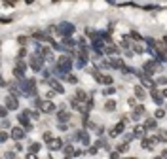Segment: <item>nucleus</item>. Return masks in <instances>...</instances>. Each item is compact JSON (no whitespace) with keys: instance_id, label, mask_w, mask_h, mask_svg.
<instances>
[{"instance_id":"412c9836","label":"nucleus","mask_w":167,"mask_h":159,"mask_svg":"<svg viewBox=\"0 0 167 159\" xmlns=\"http://www.w3.org/2000/svg\"><path fill=\"white\" fill-rule=\"evenodd\" d=\"M135 95H137L139 99H144V97H146V93H144L142 87H135Z\"/></svg>"},{"instance_id":"2eb2a0df","label":"nucleus","mask_w":167,"mask_h":159,"mask_svg":"<svg viewBox=\"0 0 167 159\" xmlns=\"http://www.w3.org/2000/svg\"><path fill=\"white\" fill-rule=\"evenodd\" d=\"M124 129H125V125H124V123H118L116 127H114L112 131H110V136H112V138H114V136H118L120 133H124Z\"/></svg>"},{"instance_id":"f3484780","label":"nucleus","mask_w":167,"mask_h":159,"mask_svg":"<svg viewBox=\"0 0 167 159\" xmlns=\"http://www.w3.org/2000/svg\"><path fill=\"white\" fill-rule=\"evenodd\" d=\"M142 125H144V127H146V129H156V125H158V123H156V119L148 118V119H146V121H144Z\"/></svg>"},{"instance_id":"2f4dec72","label":"nucleus","mask_w":167,"mask_h":159,"mask_svg":"<svg viewBox=\"0 0 167 159\" xmlns=\"http://www.w3.org/2000/svg\"><path fill=\"white\" fill-rule=\"evenodd\" d=\"M27 159H38V157H36V153H29V155H27Z\"/></svg>"},{"instance_id":"b1692460","label":"nucleus","mask_w":167,"mask_h":159,"mask_svg":"<svg viewBox=\"0 0 167 159\" xmlns=\"http://www.w3.org/2000/svg\"><path fill=\"white\" fill-rule=\"evenodd\" d=\"M127 148H129V146H127V142H124V144H118V148H116V150H118V152H125Z\"/></svg>"},{"instance_id":"f704fd0d","label":"nucleus","mask_w":167,"mask_h":159,"mask_svg":"<svg viewBox=\"0 0 167 159\" xmlns=\"http://www.w3.org/2000/svg\"><path fill=\"white\" fill-rule=\"evenodd\" d=\"M161 157H163V159H167V150H165V152L161 153Z\"/></svg>"},{"instance_id":"1a4fd4ad","label":"nucleus","mask_w":167,"mask_h":159,"mask_svg":"<svg viewBox=\"0 0 167 159\" xmlns=\"http://www.w3.org/2000/svg\"><path fill=\"white\" fill-rule=\"evenodd\" d=\"M76 99L80 100V102H89V100H91L89 97H87V93H85L84 89H78V91H76Z\"/></svg>"},{"instance_id":"7c9ffc66","label":"nucleus","mask_w":167,"mask_h":159,"mask_svg":"<svg viewBox=\"0 0 167 159\" xmlns=\"http://www.w3.org/2000/svg\"><path fill=\"white\" fill-rule=\"evenodd\" d=\"M89 153H91V155L97 153V146H91V148H89Z\"/></svg>"},{"instance_id":"20e7f679","label":"nucleus","mask_w":167,"mask_h":159,"mask_svg":"<svg viewBox=\"0 0 167 159\" xmlns=\"http://www.w3.org/2000/svg\"><path fill=\"white\" fill-rule=\"evenodd\" d=\"M12 138H14V140L25 138V129H23V127H12Z\"/></svg>"},{"instance_id":"c756f323","label":"nucleus","mask_w":167,"mask_h":159,"mask_svg":"<svg viewBox=\"0 0 167 159\" xmlns=\"http://www.w3.org/2000/svg\"><path fill=\"white\" fill-rule=\"evenodd\" d=\"M103 83H108V85H110V83H112V78H110V76H105V80H103Z\"/></svg>"},{"instance_id":"cd10ccee","label":"nucleus","mask_w":167,"mask_h":159,"mask_svg":"<svg viewBox=\"0 0 167 159\" xmlns=\"http://www.w3.org/2000/svg\"><path fill=\"white\" fill-rule=\"evenodd\" d=\"M156 83H158V85H165L167 80H165V78H158V80H156Z\"/></svg>"},{"instance_id":"7ed1b4c3","label":"nucleus","mask_w":167,"mask_h":159,"mask_svg":"<svg viewBox=\"0 0 167 159\" xmlns=\"http://www.w3.org/2000/svg\"><path fill=\"white\" fill-rule=\"evenodd\" d=\"M29 64H30L32 70H42V68H44V59L40 55H32L29 59Z\"/></svg>"},{"instance_id":"393cba45","label":"nucleus","mask_w":167,"mask_h":159,"mask_svg":"<svg viewBox=\"0 0 167 159\" xmlns=\"http://www.w3.org/2000/svg\"><path fill=\"white\" fill-rule=\"evenodd\" d=\"M38 150H40V144H32V146H30V150H29V152H30V153H36Z\"/></svg>"},{"instance_id":"dca6fc26","label":"nucleus","mask_w":167,"mask_h":159,"mask_svg":"<svg viewBox=\"0 0 167 159\" xmlns=\"http://www.w3.org/2000/svg\"><path fill=\"white\" fill-rule=\"evenodd\" d=\"M150 95H152V99H154L156 102H158V104H161V102H163V95H160L156 89H152V91H150Z\"/></svg>"},{"instance_id":"9d476101","label":"nucleus","mask_w":167,"mask_h":159,"mask_svg":"<svg viewBox=\"0 0 167 159\" xmlns=\"http://www.w3.org/2000/svg\"><path fill=\"white\" fill-rule=\"evenodd\" d=\"M61 146H63L61 138H51V140L48 142V148H50V150H59Z\"/></svg>"},{"instance_id":"473e14b6","label":"nucleus","mask_w":167,"mask_h":159,"mask_svg":"<svg viewBox=\"0 0 167 159\" xmlns=\"http://www.w3.org/2000/svg\"><path fill=\"white\" fill-rule=\"evenodd\" d=\"M161 44H163V49H167V38H163V40H161Z\"/></svg>"},{"instance_id":"6ab92c4d","label":"nucleus","mask_w":167,"mask_h":159,"mask_svg":"<svg viewBox=\"0 0 167 159\" xmlns=\"http://www.w3.org/2000/svg\"><path fill=\"white\" fill-rule=\"evenodd\" d=\"M142 114H144V108L142 106H135V110H133V118H139V116H142Z\"/></svg>"},{"instance_id":"39448f33","label":"nucleus","mask_w":167,"mask_h":159,"mask_svg":"<svg viewBox=\"0 0 167 159\" xmlns=\"http://www.w3.org/2000/svg\"><path fill=\"white\" fill-rule=\"evenodd\" d=\"M4 104L10 108V110H15L17 106H19V102H17V99L14 97V95H10V97H6V100H4Z\"/></svg>"},{"instance_id":"72a5a7b5","label":"nucleus","mask_w":167,"mask_h":159,"mask_svg":"<svg viewBox=\"0 0 167 159\" xmlns=\"http://www.w3.org/2000/svg\"><path fill=\"white\" fill-rule=\"evenodd\" d=\"M161 95H163V99H167V89H163V91H161Z\"/></svg>"},{"instance_id":"c9c22d12","label":"nucleus","mask_w":167,"mask_h":159,"mask_svg":"<svg viewBox=\"0 0 167 159\" xmlns=\"http://www.w3.org/2000/svg\"><path fill=\"white\" fill-rule=\"evenodd\" d=\"M125 159H137V157H125Z\"/></svg>"},{"instance_id":"a211bd4d","label":"nucleus","mask_w":167,"mask_h":159,"mask_svg":"<svg viewBox=\"0 0 167 159\" xmlns=\"http://www.w3.org/2000/svg\"><path fill=\"white\" fill-rule=\"evenodd\" d=\"M156 140H160V142H167V131H158V136H156Z\"/></svg>"},{"instance_id":"f257e3e1","label":"nucleus","mask_w":167,"mask_h":159,"mask_svg":"<svg viewBox=\"0 0 167 159\" xmlns=\"http://www.w3.org/2000/svg\"><path fill=\"white\" fill-rule=\"evenodd\" d=\"M70 66H72V59H70V57H59L55 70H57V74H65V72L70 70Z\"/></svg>"},{"instance_id":"ddd939ff","label":"nucleus","mask_w":167,"mask_h":159,"mask_svg":"<svg viewBox=\"0 0 167 159\" xmlns=\"http://www.w3.org/2000/svg\"><path fill=\"white\" fill-rule=\"evenodd\" d=\"M156 146V138H142V148L144 150H152Z\"/></svg>"},{"instance_id":"0eeeda50","label":"nucleus","mask_w":167,"mask_h":159,"mask_svg":"<svg viewBox=\"0 0 167 159\" xmlns=\"http://www.w3.org/2000/svg\"><path fill=\"white\" fill-rule=\"evenodd\" d=\"M29 110L27 112H23V114H21V116H19V121H21V125H23V129H29L30 131V123H29Z\"/></svg>"},{"instance_id":"bb28decb","label":"nucleus","mask_w":167,"mask_h":159,"mask_svg":"<svg viewBox=\"0 0 167 159\" xmlns=\"http://www.w3.org/2000/svg\"><path fill=\"white\" fill-rule=\"evenodd\" d=\"M65 153H66V159H69V157L72 155V146H66V148H65Z\"/></svg>"},{"instance_id":"4be33fe9","label":"nucleus","mask_w":167,"mask_h":159,"mask_svg":"<svg viewBox=\"0 0 167 159\" xmlns=\"http://www.w3.org/2000/svg\"><path fill=\"white\" fill-rule=\"evenodd\" d=\"M105 108H106L108 112H112V110L116 108V102H114V100H106V104H105Z\"/></svg>"},{"instance_id":"4468645a","label":"nucleus","mask_w":167,"mask_h":159,"mask_svg":"<svg viewBox=\"0 0 167 159\" xmlns=\"http://www.w3.org/2000/svg\"><path fill=\"white\" fill-rule=\"evenodd\" d=\"M50 85H51V89L55 91V93H65V89H63V85H61L59 82H55V80H50Z\"/></svg>"},{"instance_id":"5701e85b","label":"nucleus","mask_w":167,"mask_h":159,"mask_svg":"<svg viewBox=\"0 0 167 159\" xmlns=\"http://www.w3.org/2000/svg\"><path fill=\"white\" fill-rule=\"evenodd\" d=\"M103 93H105V95H114V93H116V89H114L112 85H110V87H106V89L103 91Z\"/></svg>"},{"instance_id":"c85d7f7f","label":"nucleus","mask_w":167,"mask_h":159,"mask_svg":"<svg viewBox=\"0 0 167 159\" xmlns=\"http://www.w3.org/2000/svg\"><path fill=\"white\" fill-rule=\"evenodd\" d=\"M66 80H69L70 83H76V82H78V78H76V76H70V74H69V78H66Z\"/></svg>"},{"instance_id":"f03ea898","label":"nucleus","mask_w":167,"mask_h":159,"mask_svg":"<svg viewBox=\"0 0 167 159\" xmlns=\"http://www.w3.org/2000/svg\"><path fill=\"white\" fill-rule=\"evenodd\" d=\"M36 106L44 112V114H51V112H55V104L51 100H40V99H36Z\"/></svg>"},{"instance_id":"9b49d317","label":"nucleus","mask_w":167,"mask_h":159,"mask_svg":"<svg viewBox=\"0 0 167 159\" xmlns=\"http://www.w3.org/2000/svg\"><path fill=\"white\" fill-rule=\"evenodd\" d=\"M74 30V27L70 25V23H63V25H59V32L61 34H70Z\"/></svg>"},{"instance_id":"e433bc0d","label":"nucleus","mask_w":167,"mask_h":159,"mask_svg":"<svg viewBox=\"0 0 167 159\" xmlns=\"http://www.w3.org/2000/svg\"><path fill=\"white\" fill-rule=\"evenodd\" d=\"M154 159H163V157H161V155H160V157H154Z\"/></svg>"},{"instance_id":"6e6552de","label":"nucleus","mask_w":167,"mask_h":159,"mask_svg":"<svg viewBox=\"0 0 167 159\" xmlns=\"http://www.w3.org/2000/svg\"><path fill=\"white\" fill-rule=\"evenodd\" d=\"M23 87H25V95H34L36 93V89H34V82H32V80H30V82H25L23 83Z\"/></svg>"},{"instance_id":"a878e982","label":"nucleus","mask_w":167,"mask_h":159,"mask_svg":"<svg viewBox=\"0 0 167 159\" xmlns=\"http://www.w3.org/2000/svg\"><path fill=\"white\" fill-rule=\"evenodd\" d=\"M163 116H165V110H163V108L156 110V118H158V119H160V118H163Z\"/></svg>"},{"instance_id":"aec40b11","label":"nucleus","mask_w":167,"mask_h":159,"mask_svg":"<svg viewBox=\"0 0 167 159\" xmlns=\"http://www.w3.org/2000/svg\"><path fill=\"white\" fill-rule=\"evenodd\" d=\"M69 119H70V114L61 110V112H59V121H69Z\"/></svg>"},{"instance_id":"f8f14e48","label":"nucleus","mask_w":167,"mask_h":159,"mask_svg":"<svg viewBox=\"0 0 167 159\" xmlns=\"http://www.w3.org/2000/svg\"><path fill=\"white\" fill-rule=\"evenodd\" d=\"M156 70H158V64H156L154 61H150V63L144 64V72H146V76H148V72H150V76H152V72H156Z\"/></svg>"},{"instance_id":"423d86ee","label":"nucleus","mask_w":167,"mask_h":159,"mask_svg":"<svg viewBox=\"0 0 167 159\" xmlns=\"http://www.w3.org/2000/svg\"><path fill=\"white\" fill-rule=\"evenodd\" d=\"M144 134H146V127H144V125H135V129H133V136H137V138H144Z\"/></svg>"}]
</instances>
